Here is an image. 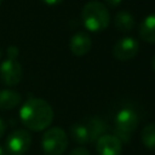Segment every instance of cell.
Listing matches in <instances>:
<instances>
[{
    "mask_svg": "<svg viewBox=\"0 0 155 155\" xmlns=\"http://www.w3.org/2000/svg\"><path fill=\"white\" fill-rule=\"evenodd\" d=\"M22 124L30 131L46 130L53 120L52 107L41 98H29L19 110Z\"/></svg>",
    "mask_w": 155,
    "mask_h": 155,
    "instance_id": "obj_1",
    "label": "cell"
},
{
    "mask_svg": "<svg viewBox=\"0 0 155 155\" xmlns=\"http://www.w3.org/2000/svg\"><path fill=\"white\" fill-rule=\"evenodd\" d=\"M82 23L90 31L104 30L110 22L109 11L105 5L99 1H88L81 10Z\"/></svg>",
    "mask_w": 155,
    "mask_h": 155,
    "instance_id": "obj_2",
    "label": "cell"
},
{
    "mask_svg": "<svg viewBox=\"0 0 155 155\" xmlns=\"http://www.w3.org/2000/svg\"><path fill=\"white\" fill-rule=\"evenodd\" d=\"M17 57L18 48L16 46H10L7 48V59H5L0 65V78L2 82L10 87L18 85L23 75L22 65L17 61Z\"/></svg>",
    "mask_w": 155,
    "mask_h": 155,
    "instance_id": "obj_3",
    "label": "cell"
},
{
    "mask_svg": "<svg viewBox=\"0 0 155 155\" xmlns=\"http://www.w3.org/2000/svg\"><path fill=\"white\" fill-rule=\"evenodd\" d=\"M138 126V115L131 108L121 109L115 116V136L125 143H128L133 131Z\"/></svg>",
    "mask_w": 155,
    "mask_h": 155,
    "instance_id": "obj_4",
    "label": "cell"
},
{
    "mask_svg": "<svg viewBox=\"0 0 155 155\" xmlns=\"http://www.w3.org/2000/svg\"><path fill=\"white\" fill-rule=\"evenodd\" d=\"M41 145L46 155H62L68 147L67 133L61 127L48 128L42 136Z\"/></svg>",
    "mask_w": 155,
    "mask_h": 155,
    "instance_id": "obj_5",
    "label": "cell"
},
{
    "mask_svg": "<svg viewBox=\"0 0 155 155\" xmlns=\"http://www.w3.org/2000/svg\"><path fill=\"white\" fill-rule=\"evenodd\" d=\"M31 144V136L25 130H15L12 131L5 142V148L10 154L22 155L28 151Z\"/></svg>",
    "mask_w": 155,
    "mask_h": 155,
    "instance_id": "obj_6",
    "label": "cell"
},
{
    "mask_svg": "<svg viewBox=\"0 0 155 155\" xmlns=\"http://www.w3.org/2000/svg\"><path fill=\"white\" fill-rule=\"evenodd\" d=\"M139 50V44L133 38H122L113 47V56L117 61H128L137 56Z\"/></svg>",
    "mask_w": 155,
    "mask_h": 155,
    "instance_id": "obj_7",
    "label": "cell"
},
{
    "mask_svg": "<svg viewBox=\"0 0 155 155\" xmlns=\"http://www.w3.org/2000/svg\"><path fill=\"white\" fill-rule=\"evenodd\" d=\"M96 148L99 155H120L122 142L115 134H103L97 139Z\"/></svg>",
    "mask_w": 155,
    "mask_h": 155,
    "instance_id": "obj_8",
    "label": "cell"
},
{
    "mask_svg": "<svg viewBox=\"0 0 155 155\" xmlns=\"http://www.w3.org/2000/svg\"><path fill=\"white\" fill-rule=\"evenodd\" d=\"M91 46H92V40H91L90 35L84 31H79V33L74 34L69 42L71 53L78 57L87 54L91 50Z\"/></svg>",
    "mask_w": 155,
    "mask_h": 155,
    "instance_id": "obj_9",
    "label": "cell"
},
{
    "mask_svg": "<svg viewBox=\"0 0 155 155\" xmlns=\"http://www.w3.org/2000/svg\"><path fill=\"white\" fill-rule=\"evenodd\" d=\"M139 36L148 44L155 42V13L149 15L139 25Z\"/></svg>",
    "mask_w": 155,
    "mask_h": 155,
    "instance_id": "obj_10",
    "label": "cell"
},
{
    "mask_svg": "<svg viewBox=\"0 0 155 155\" xmlns=\"http://www.w3.org/2000/svg\"><path fill=\"white\" fill-rule=\"evenodd\" d=\"M21 94L13 90L0 91V110H11L16 108L21 103Z\"/></svg>",
    "mask_w": 155,
    "mask_h": 155,
    "instance_id": "obj_11",
    "label": "cell"
},
{
    "mask_svg": "<svg viewBox=\"0 0 155 155\" xmlns=\"http://www.w3.org/2000/svg\"><path fill=\"white\" fill-rule=\"evenodd\" d=\"M86 128H87V132H88V139L91 142H94L101 136H103V133L107 131L108 126L105 125V122L101 117H92L88 121Z\"/></svg>",
    "mask_w": 155,
    "mask_h": 155,
    "instance_id": "obj_12",
    "label": "cell"
},
{
    "mask_svg": "<svg viewBox=\"0 0 155 155\" xmlns=\"http://www.w3.org/2000/svg\"><path fill=\"white\" fill-rule=\"evenodd\" d=\"M114 23H115V27L120 31L127 33V31H131L133 29L134 18L128 11H120L116 13V16L114 18Z\"/></svg>",
    "mask_w": 155,
    "mask_h": 155,
    "instance_id": "obj_13",
    "label": "cell"
},
{
    "mask_svg": "<svg viewBox=\"0 0 155 155\" xmlns=\"http://www.w3.org/2000/svg\"><path fill=\"white\" fill-rule=\"evenodd\" d=\"M140 139L144 147L150 150H155V124H149L143 128Z\"/></svg>",
    "mask_w": 155,
    "mask_h": 155,
    "instance_id": "obj_14",
    "label": "cell"
},
{
    "mask_svg": "<svg viewBox=\"0 0 155 155\" xmlns=\"http://www.w3.org/2000/svg\"><path fill=\"white\" fill-rule=\"evenodd\" d=\"M70 134H71V138L79 144H85L90 140L87 128L81 124H74L70 127Z\"/></svg>",
    "mask_w": 155,
    "mask_h": 155,
    "instance_id": "obj_15",
    "label": "cell"
},
{
    "mask_svg": "<svg viewBox=\"0 0 155 155\" xmlns=\"http://www.w3.org/2000/svg\"><path fill=\"white\" fill-rule=\"evenodd\" d=\"M69 155H90V153L87 149L80 147V148H75L74 150H71Z\"/></svg>",
    "mask_w": 155,
    "mask_h": 155,
    "instance_id": "obj_16",
    "label": "cell"
},
{
    "mask_svg": "<svg viewBox=\"0 0 155 155\" xmlns=\"http://www.w3.org/2000/svg\"><path fill=\"white\" fill-rule=\"evenodd\" d=\"M121 2H122V0H105V4H107L109 7H111V8L119 6Z\"/></svg>",
    "mask_w": 155,
    "mask_h": 155,
    "instance_id": "obj_17",
    "label": "cell"
},
{
    "mask_svg": "<svg viewBox=\"0 0 155 155\" xmlns=\"http://www.w3.org/2000/svg\"><path fill=\"white\" fill-rule=\"evenodd\" d=\"M44 4H46V5H48V6H54V5H58V4H61L63 0H41Z\"/></svg>",
    "mask_w": 155,
    "mask_h": 155,
    "instance_id": "obj_18",
    "label": "cell"
},
{
    "mask_svg": "<svg viewBox=\"0 0 155 155\" xmlns=\"http://www.w3.org/2000/svg\"><path fill=\"white\" fill-rule=\"evenodd\" d=\"M5 130H6V124H5V121L0 117V139H1V137L4 136V133H5Z\"/></svg>",
    "mask_w": 155,
    "mask_h": 155,
    "instance_id": "obj_19",
    "label": "cell"
},
{
    "mask_svg": "<svg viewBox=\"0 0 155 155\" xmlns=\"http://www.w3.org/2000/svg\"><path fill=\"white\" fill-rule=\"evenodd\" d=\"M151 67L155 70V56H153V58H151Z\"/></svg>",
    "mask_w": 155,
    "mask_h": 155,
    "instance_id": "obj_20",
    "label": "cell"
},
{
    "mask_svg": "<svg viewBox=\"0 0 155 155\" xmlns=\"http://www.w3.org/2000/svg\"><path fill=\"white\" fill-rule=\"evenodd\" d=\"M0 155H6V151L4 150V148H2V147H0Z\"/></svg>",
    "mask_w": 155,
    "mask_h": 155,
    "instance_id": "obj_21",
    "label": "cell"
},
{
    "mask_svg": "<svg viewBox=\"0 0 155 155\" xmlns=\"http://www.w3.org/2000/svg\"><path fill=\"white\" fill-rule=\"evenodd\" d=\"M0 58H1V51H0Z\"/></svg>",
    "mask_w": 155,
    "mask_h": 155,
    "instance_id": "obj_22",
    "label": "cell"
},
{
    "mask_svg": "<svg viewBox=\"0 0 155 155\" xmlns=\"http://www.w3.org/2000/svg\"><path fill=\"white\" fill-rule=\"evenodd\" d=\"M1 2H2V0H0V5H1Z\"/></svg>",
    "mask_w": 155,
    "mask_h": 155,
    "instance_id": "obj_23",
    "label": "cell"
}]
</instances>
